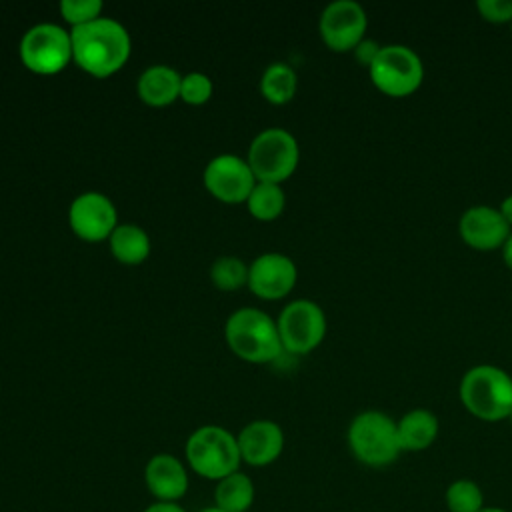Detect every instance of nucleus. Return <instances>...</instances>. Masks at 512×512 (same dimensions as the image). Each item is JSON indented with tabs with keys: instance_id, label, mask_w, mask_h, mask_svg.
<instances>
[{
	"instance_id": "23",
	"label": "nucleus",
	"mask_w": 512,
	"mask_h": 512,
	"mask_svg": "<svg viewBox=\"0 0 512 512\" xmlns=\"http://www.w3.org/2000/svg\"><path fill=\"white\" fill-rule=\"evenodd\" d=\"M448 512H478L484 508V492L470 478H458L444 492Z\"/></svg>"
},
{
	"instance_id": "18",
	"label": "nucleus",
	"mask_w": 512,
	"mask_h": 512,
	"mask_svg": "<svg viewBox=\"0 0 512 512\" xmlns=\"http://www.w3.org/2000/svg\"><path fill=\"white\" fill-rule=\"evenodd\" d=\"M180 84H182V76L174 68L156 64L146 68L140 74L136 82V90L144 104L152 108H162L172 104L176 98H180Z\"/></svg>"
},
{
	"instance_id": "32",
	"label": "nucleus",
	"mask_w": 512,
	"mask_h": 512,
	"mask_svg": "<svg viewBox=\"0 0 512 512\" xmlns=\"http://www.w3.org/2000/svg\"><path fill=\"white\" fill-rule=\"evenodd\" d=\"M478 512H508L506 508H500V506H484L482 510H478Z\"/></svg>"
},
{
	"instance_id": "35",
	"label": "nucleus",
	"mask_w": 512,
	"mask_h": 512,
	"mask_svg": "<svg viewBox=\"0 0 512 512\" xmlns=\"http://www.w3.org/2000/svg\"><path fill=\"white\" fill-rule=\"evenodd\" d=\"M510 34H512V22H510Z\"/></svg>"
},
{
	"instance_id": "12",
	"label": "nucleus",
	"mask_w": 512,
	"mask_h": 512,
	"mask_svg": "<svg viewBox=\"0 0 512 512\" xmlns=\"http://www.w3.org/2000/svg\"><path fill=\"white\" fill-rule=\"evenodd\" d=\"M68 224L80 240L102 242L112 236L118 226V216L110 198L100 192H84L72 200Z\"/></svg>"
},
{
	"instance_id": "29",
	"label": "nucleus",
	"mask_w": 512,
	"mask_h": 512,
	"mask_svg": "<svg viewBox=\"0 0 512 512\" xmlns=\"http://www.w3.org/2000/svg\"><path fill=\"white\" fill-rule=\"evenodd\" d=\"M144 512H186L184 508H180L174 502H156L152 506H148Z\"/></svg>"
},
{
	"instance_id": "22",
	"label": "nucleus",
	"mask_w": 512,
	"mask_h": 512,
	"mask_svg": "<svg viewBox=\"0 0 512 512\" xmlns=\"http://www.w3.org/2000/svg\"><path fill=\"white\" fill-rule=\"evenodd\" d=\"M248 212L262 222L276 220L286 206V196L280 184H270V182H256L252 194L246 200Z\"/></svg>"
},
{
	"instance_id": "27",
	"label": "nucleus",
	"mask_w": 512,
	"mask_h": 512,
	"mask_svg": "<svg viewBox=\"0 0 512 512\" xmlns=\"http://www.w3.org/2000/svg\"><path fill=\"white\" fill-rule=\"evenodd\" d=\"M476 10L480 18L492 24L512 22V0H478Z\"/></svg>"
},
{
	"instance_id": "10",
	"label": "nucleus",
	"mask_w": 512,
	"mask_h": 512,
	"mask_svg": "<svg viewBox=\"0 0 512 512\" xmlns=\"http://www.w3.org/2000/svg\"><path fill=\"white\" fill-rule=\"evenodd\" d=\"M368 14L354 0L330 2L318 20V32L332 52H352L366 38Z\"/></svg>"
},
{
	"instance_id": "21",
	"label": "nucleus",
	"mask_w": 512,
	"mask_h": 512,
	"mask_svg": "<svg viewBox=\"0 0 512 512\" xmlns=\"http://www.w3.org/2000/svg\"><path fill=\"white\" fill-rule=\"evenodd\" d=\"M214 500L224 512H246L254 500V484L246 474L232 472L218 480Z\"/></svg>"
},
{
	"instance_id": "1",
	"label": "nucleus",
	"mask_w": 512,
	"mask_h": 512,
	"mask_svg": "<svg viewBox=\"0 0 512 512\" xmlns=\"http://www.w3.org/2000/svg\"><path fill=\"white\" fill-rule=\"evenodd\" d=\"M72 62L94 78L116 74L130 58V36L126 28L100 16L98 20L72 28Z\"/></svg>"
},
{
	"instance_id": "11",
	"label": "nucleus",
	"mask_w": 512,
	"mask_h": 512,
	"mask_svg": "<svg viewBox=\"0 0 512 512\" xmlns=\"http://www.w3.org/2000/svg\"><path fill=\"white\" fill-rule=\"evenodd\" d=\"M206 190L226 204L246 202L256 186L248 162L234 154L214 156L204 168Z\"/></svg>"
},
{
	"instance_id": "20",
	"label": "nucleus",
	"mask_w": 512,
	"mask_h": 512,
	"mask_svg": "<svg viewBox=\"0 0 512 512\" xmlns=\"http://www.w3.org/2000/svg\"><path fill=\"white\" fill-rule=\"evenodd\" d=\"M298 90V76L292 66L284 62H272L260 78V94L270 104H288Z\"/></svg>"
},
{
	"instance_id": "6",
	"label": "nucleus",
	"mask_w": 512,
	"mask_h": 512,
	"mask_svg": "<svg viewBox=\"0 0 512 512\" xmlns=\"http://www.w3.org/2000/svg\"><path fill=\"white\" fill-rule=\"evenodd\" d=\"M300 148L296 138L284 128H266L250 142L248 166L256 182L282 184L298 168Z\"/></svg>"
},
{
	"instance_id": "19",
	"label": "nucleus",
	"mask_w": 512,
	"mask_h": 512,
	"mask_svg": "<svg viewBox=\"0 0 512 512\" xmlns=\"http://www.w3.org/2000/svg\"><path fill=\"white\" fill-rule=\"evenodd\" d=\"M108 242L112 256L122 264L136 266L150 256V238L136 224H118Z\"/></svg>"
},
{
	"instance_id": "25",
	"label": "nucleus",
	"mask_w": 512,
	"mask_h": 512,
	"mask_svg": "<svg viewBox=\"0 0 512 512\" xmlns=\"http://www.w3.org/2000/svg\"><path fill=\"white\" fill-rule=\"evenodd\" d=\"M102 2L100 0H64L60 2L62 18L72 26H84L100 18Z\"/></svg>"
},
{
	"instance_id": "34",
	"label": "nucleus",
	"mask_w": 512,
	"mask_h": 512,
	"mask_svg": "<svg viewBox=\"0 0 512 512\" xmlns=\"http://www.w3.org/2000/svg\"><path fill=\"white\" fill-rule=\"evenodd\" d=\"M508 420H510V422H512V412H510V416H508Z\"/></svg>"
},
{
	"instance_id": "30",
	"label": "nucleus",
	"mask_w": 512,
	"mask_h": 512,
	"mask_svg": "<svg viewBox=\"0 0 512 512\" xmlns=\"http://www.w3.org/2000/svg\"><path fill=\"white\" fill-rule=\"evenodd\" d=\"M498 210H500L502 218L506 220V224L512 228V194H508V196H506V198L500 202Z\"/></svg>"
},
{
	"instance_id": "8",
	"label": "nucleus",
	"mask_w": 512,
	"mask_h": 512,
	"mask_svg": "<svg viewBox=\"0 0 512 512\" xmlns=\"http://www.w3.org/2000/svg\"><path fill=\"white\" fill-rule=\"evenodd\" d=\"M18 52L24 68L40 76H52L72 62V38L62 26L36 24L22 36Z\"/></svg>"
},
{
	"instance_id": "7",
	"label": "nucleus",
	"mask_w": 512,
	"mask_h": 512,
	"mask_svg": "<svg viewBox=\"0 0 512 512\" xmlns=\"http://www.w3.org/2000/svg\"><path fill=\"white\" fill-rule=\"evenodd\" d=\"M370 82L390 98H406L424 82L422 58L406 44H384L374 64L368 68Z\"/></svg>"
},
{
	"instance_id": "4",
	"label": "nucleus",
	"mask_w": 512,
	"mask_h": 512,
	"mask_svg": "<svg viewBox=\"0 0 512 512\" xmlns=\"http://www.w3.org/2000/svg\"><path fill=\"white\" fill-rule=\"evenodd\" d=\"M346 440L352 456L370 468H384L402 452L396 420L382 410L358 412L348 426Z\"/></svg>"
},
{
	"instance_id": "17",
	"label": "nucleus",
	"mask_w": 512,
	"mask_h": 512,
	"mask_svg": "<svg viewBox=\"0 0 512 512\" xmlns=\"http://www.w3.org/2000/svg\"><path fill=\"white\" fill-rule=\"evenodd\" d=\"M402 452H422L430 448L440 432L438 416L428 408H412L396 420Z\"/></svg>"
},
{
	"instance_id": "33",
	"label": "nucleus",
	"mask_w": 512,
	"mask_h": 512,
	"mask_svg": "<svg viewBox=\"0 0 512 512\" xmlns=\"http://www.w3.org/2000/svg\"><path fill=\"white\" fill-rule=\"evenodd\" d=\"M202 512H224V510H220V508L214 506V508H206V510H202Z\"/></svg>"
},
{
	"instance_id": "5",
	"label": "nucleus",
	"mask_w": 512,
	"mask_h": 512,
	"mask_svg": "<svg viewBox=\"0 0 512 512\" xmlns=\"http://www.w3.org/2000/svg\"><path fill=\"white\" fill-rule=\"evenodd\" d=\"M186 460L196 474L208 480H222L238 472L242 462L236 436L222 426H202L194 430L186 442Z\"/></svg>"
},
{
	"instance_id": "15",
	"label": "nucleus",
	"mask_w": 512,
	"mask_h": 512,
	"mask_svg": "<svg viewBox=\"0 0 512 512\" xmlns=\"http://www.w3.org/2000/svg\"><path fill=\"white\" fill-rule=\"evenodd\" d=\"M240 458L250 466H268L284 450V432L272 420H254L236 436Z\"/></svg>"
},
{
	"instance_id": "16",
	"label": "nucleus",
	"mask_w": 512,
	"mask_h": 512,
	"mask_svg": "<svg viewBox=\"0 0 512 512\" xmlns=\"http://www.w3.org/2000/svg\"><path fill=\"white\" fill-rule=\"evenodd\" d=\"M144 480L160 502H174L188 490V474L184 464L172 454H156L148 460Z\"/></svg>"
},
{
	"instance_id": "31",
	"label": "nucleus",
	"mask_w": 512,
	"mask_h": 512,
	"mask_svg": "<svg viewBox=\"0 0 512 512\" xmlns=\"http://www.w3.org/2000/svg\"><path fill=\"white\" fill-rule=\"evenodd\" d=\"M500 250H502V260H504L506 268L512 270V232H510V236L506 238V242H504V246Z\"/></svg>"
},
{
	"instance_id": "9",
	"label": "nucleus",
	"mask_w": 512,
	"mask_h": 512,
	"mask_svg": "<svg viewBox=\"0 0 512 512\" xmlns=\"http://www.w3.org/2000/svg\"><path fill=\"white\" fill-rule=\"evenodd\" d=\"M284 352L304 356L318 348L326 336L324 310L314 300H294L286 304L276 320Z\"/></svg>"
},
{
	"instance_id": "14",
	"label": "nucleus",
	"mask_w": 512,
	"mask_h": 512,
	"mask_svg": "<svg viewBox=\"0 0 512 512\" xmlns=\"http://www.w3.org/2000/svg\"><path fill=\"white\" fill-rule=\"evenodd\" d=\"M510 232L512 228L506 224L500 210L488 204H476L466 208L458 220L460 240L480 252L500 250Z\"/></svg>"
},
{
	"instance_id": "28",
	"label": "nucleus",
	"mask_w": 512,
	"mask_h": 512,
	"mask_svg": "<svg viewBox=\"0 0 512 512\" xmlns=\"http://www.w3.org/2000/svg\"><path fill=\"white\" fill-rule=\"evenodd\" d=\"M382 46H384V44L376 42L374 38H364L362 42H358V46L352 50V54H354L356 62L368 70V68L374 64V60L378 58Z\"/></svg>"
},
{
	"instance_id": "2",
	"label": "nucleus",
	"mask_w": 512,
	"mask_h": 512,
	"mask_svg": "<svg viewBox=\"0 0 512 512\" xmlns=\"http://www.w3.org/2000/svg\"><path fill=\"white\" fill-rule=\"evenodd\" d=\"M462 406L482 422L508 420L512 412V376L494 364H476L458 384Z\"/></svg>"
},
{
	"instance_id": "3",
	"label": "nucleus",
	"mask_w": 512,
	"mask_h": 512,
	"mask_svg": "<svg viewBox=\"0 0 512 512\" xmlns=\"http://www.w3.org/2000/svg\"><path fill=\"white\" fill-rule=\"evenodd\" d=\"M224 338L238 358L252 364L274 362L284 352L276 320L258 308H240L230 314Z\"/></svg>"
},
{
	"instance_id": "13",
	"label": "nucleus",
	"mask_w": 512,
	"mask_h": 512,
	"mask_svg": "<svg viewBox=\"0 0 512 512\" xmlns=\"http://www.w3.org/2000/svg\"><path fill=\"white\" fill-rule=\"evenodd\" d=\"M298 280L296 264L280 252L260 254L248 266V288L262 300H280L292 292Z\"/></svg>"
},
{
	"instance_id": "24",
	"label": "nucleus",
	"mask_w": 512,
	"mask_h": 512,
	"mask_svg": "<svg viewBox=\"0 0 512 512\" xmlns=\"http://www.w3.org/2000/svg\"><path fill=\"white\" fill-rule=\"evenodd\" d=\"M210 280L218 290H238L248 284V266L236 256H220L210 266Z\"/></svg>"
},
{
	"instance_id": "26",
	"label": "nucleus",
	"mask_w": 512,
	"mask_h": 512,
	"mask_svg": "<svg viewBox=\"0 0 512 512\" xmlns=\"http://www.w3.org/2000/svg\"><path fill=\"white\" fill-rule=\"evenodd\" d=\"M212 80L202 72H190L182 76L180 84V100H184L190 106H202L212 96Z\"/></svg>"
}]
</instances>
